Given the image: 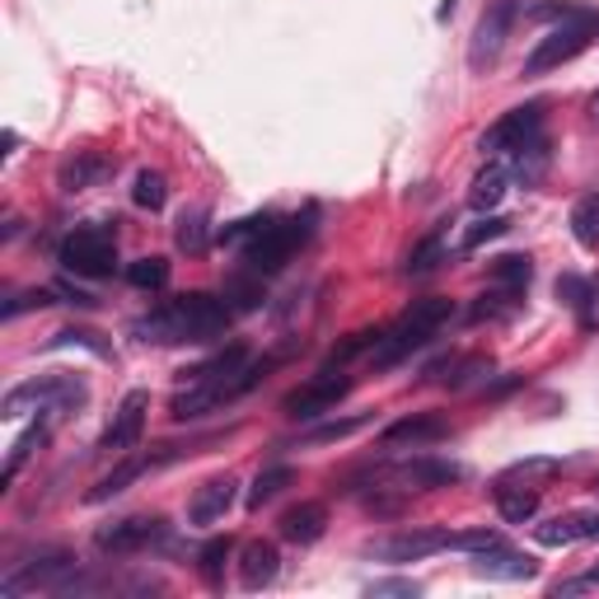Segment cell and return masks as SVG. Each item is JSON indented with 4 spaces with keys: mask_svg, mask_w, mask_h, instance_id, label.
I'll return each mask as SVG.
<instances>
[{
    "mask_svg": "<svg viewBox=\"0 0 599 599\" xmlns=\"http://www.w3.org/2000/svg\"><path fill=\"white\" fill-rule=\"evenodd\" d=\"M497 510H501V520L506 525H525V520H535L539 516V487H520V482H510L501 478L497 482Z\"/></svg>",
    "mask_w": 599,
    "mask_h": 599,
    "instance_id": "obj_24",
    "label": "cell"
},
{
    "mask_svg": "<svg viewBox=\"0 0 599 599\" xmlns=\"http://www.w3.org/2000/svg\"><path fill=\"white\" fill-rule=\"evenodd\" d=\"M525 305V296L520 291H506V286H487V291L473 300V309H469V319L473 323H497V319H510V315H516V309Z\"/></svg>",
    "mask_w": 599,
    "mask_h": 599,
    "instance_id": "obj_27",
    "label": "cell"
},
{
    "mask_svg": "<svg viewBox=\"0 0 599 599\" xmlns=\"http://www.w3.org/2000/svg\"><path fill=\"white\" fill-rule=\"evenodd\" d=\"M590 118H595V122H599V94H595V99H590Z\"/></svg>",
    "mask_w": 599,
    "mask_h": 599,
    "instance_id": "obj_50",
    "label": "cell"
},
{
    "mask_svg": "<svg viewBox=\"0 0 599 599\" xmlns=\"http://www.w3.org/2000/svg\"><path fill=\"white\" fill-rule=\"evenodd\" d=\"M239 497V482L230 473H220V478H207L202 487H197V497L188 506V520L192 525H216V520H226V510L234 506Z\"/></svg>",
    "mask_w": 599,
    "mask_h": 599,
    "instance_id": "obj_20",
    "label": "cell"
},
{
    "mask_svg": "<svg viewBox=\"0 0 599 599\" xmlns=\"http://www.w3.org/2000/svg\"><path fill=\"white\" fill-rule=\"evenodd\" d=\"M487 281L525 296V291H529V281H535V258H529V253H501V258L487 262Z\"/></svg>",
    "mask_w": 599,
    "mask_h": 599,
    "instance_id": "obj_26",
    "label": "cell"
},
{
    "mask_svg": "<svg viewBox=\"0 0 599 599\" xmlns=\"http://www.w3.org/2000/svg\"><path fill=\"white\" fill-rule=\"evenodd\" d=\"M277 366V357H262V361H249V366H239L230 375H216V380H197L192 389H183L179 398L169 403V417L173 421H197V417H207V412H220V408H230L239 403L249 389H258L262 380H268V370Z\"/></svg>",
    "mask_w": 599,
    "mask_h": 599,
    "instance_id": "obj_3",
    "label": "cell"
},
{
    "mask_svg": "<svg viewBox=\"0 0 599 599\" xmlns=\"http://www.w3.org/2000/svg\"><path fill=\"white\" fill-rule=\"evenodd\" d=\"M535 137H543V103H520V108H510V113H501L492 127L482 131L478 154L482 160H501V154H516Z\"/></svg>",
    "mask_w": 599,
    "mask_h": 599,
    "instance_id": "obj_10",
    "label": "cell"
},
{
    "mask_svg": "<svg viewBox=\"0 0 599 599\" xmlns=\"http://www.w3.org/2000/svg\"><path fill=\"white\" fill-rule=\"evenodd\" d=\"M113 169H118L113 154L76 150L71 160H66V164L57 169V188H61V192H90V188H99L103 179H113Z\"/></svg>",
    "mask_w": 599,
    "mask_h": 599,
    "instance_id": "obj_17",
    "label": "cell"
},
{
    "mask_svg": "<svg viewBox=\"0 0 599 599\" xmlns=\"http://www.w3.org/2000/svg\"><path fill=\"white\" fill-rule=\"evenodd\" d=\"M127 281L137 286V291H164V286H169V262L164 258H137V262H127Z\"/></svg>",
    "mask_w": 599,
    "mask_h": 599,
    "instance_id": "obj_38",
    "label": "cell"
},
{
    "mask_svg": "<svg viewBox=\"0 0 599 599\" xmlns=\"http://www.w3.org/2000/svg\"><path fill=\"white\" fill-rule=\"evenodd\" d=\"M61 268L66 272H76V277H113L118 268V234L108 230V226H76L71 234L61 239Z\"/></svg>",
    "mask_w": 599,
    "mask_h": 599,
    "instance_id": "obj_7",
    "label": "cell"
},
{
    "mask_svg": "<svg viewBox=\"0 0 599 599\" xmlns=\"http://www.w3.org/2000/svg\"><path fill=\"white\" fill-rule=\"evenodd\" d=\"M351 393V375H332L328 366L315 375V380H305L300 389H291L281 398V412L291 417V421H315V417H323V412H332L342 403V398Z\"/></svg>",
    "mask_w": 599,
    "mask_h": 599,
    "instance_id": "obj_12",
    "label": "cell"
},
{
    "mask_svg": "<svg viewBox=\"0 0 599 599\" xmlns=\"http://www.w3.org/2000/svg\"><path fill=\"white\" fill-rule=\"evenodd\" d=\"M52 291H57V300H61V305H76V309H94V305H99L90 291H80V286H71V281H57Z\"/></svg>",
    "mask_w": 599,
    "mask_h": 599,
    "instance_id": "obj_46",
    "label": "cell"
},
{
    "mask_svg": "<svg viewBox=\"0 0 599 599\" xmlns=\"http://www.w3.org/2000/svg\"><path fill=\"white\" fill-rule=\"evenodd\" d=\"M42 446H48V421H38V427H29L24 436L14 440V450H10V459H6V478H0V482L10 487V482H14V473L24 469V463H29V459H33Z\"/></svg>",
    "mask_w": 599,
    "mask_h": 599,
    "instance_id": "obj_36",
    "label": "cell"
},
{
    "mask_svg": "<svg viewBox=\"0 0 599 599\" xmlns=\"http://www.w3.org/2000/svg\"><path fill=\"white\" fill-rule=\"evenodd\" d=\"M249 361H253V357H249V347L234 342V347H220V351H211V357H207L202 366L183 370V380H188V385H197V380H216V375H230V370L249 366Z\"/></svg>",
    "mask_w": 599,
    "mask_h": 599,
    "instance_id": "obj_29",
    "label": "cell"
},
{
    "mask_svg": "<svg viewBox=\"0 0 599 599\" xmlns=\"http://www.w3.org/2000/svg\"><path fill=\"white\" fill-rule=\"evenodd\" d=\"M230 323H234V309L226 305V296L188 291V296H173L164 305H154L150 315H141L137 323H131V338L154 342V347L216 342L230 332Z\"/></svg>",
    "mask_w": 599,
    "mask_h": 599,
    "instance_id": "obj_1",
    "label": "cell"
},
{
    "mask_svg": "<svg viewBox=\"0 0 599 599\" xmlns=\"http://www.w3.org/2000/svg\"><path fill=\"white\" fill-rule=\"evenodd\" d=\"M309 230H315V211H305V216H268V226L243 243V268L262 272V277L286 268L291 253L309 239Z\"/></svg>",
    "mask_w": 599,
    "mask_h": 599,
    "instance_id": "obj_5",
    "label": "cell"
},
{
    "mask_svg": "<svg viewBox=\"0 0 599 599\" xmlns=\"http://www.w3.org/2000/svg\"><path fill=\"white\" fill-rule=\"evenodd\" d=\"M90 403V389H84L76 375H42V380H24L14 385L6 398H0V417H29V412H42V417H71Z\"/></svg>",
    "mask_w": 599,
    "mask_h": 599,
    "instance_id": "obj_4",
    "label": "cell"
},
{
    "mask_svg": "<svg viewBox=\"0 0 599 599\" xmlns=\"http://www.w3.org/2000/svg\"><path fill=\"white\" fill-rule=\"evenodd\" d=\"M590 492H595V497H599V473H595V478H590Z\"/></svg>",
    "mask_w": 599,
    "mask_h": 599,
    "instance_id": "obj_51",
    "label": "cell"
},
{
    "mask_svg": "<svg viewBox=\"0 0 599 599\" xmlns=\"http://www.w3.org/2000/svg\"><path fill=\"white\" fill-rule=\"evenodd\" d=\"M455 6H459V0H440V10H436V19H450V14H455Z\"/></svg>",
    "mask_w": 599,
    "mask_h": 599,
    "instance_id": "obj_49",
    "label": "cell"
},
{
    "mask_svg": "<svg viewBox=\"0 0 599 599\" xmlns=\"http://www.w3.org/2000/svg\"><path fill=\"white\" fill-rule=\"evenodd\" d=\"M268 300V286H262V272H234L226 281V305L234 315H253V309Z\"/></svg>",
    "mask_w": 599,
    "mask_h": 599,
    "instance_id": "obj_28",
    "label": "cell"
},
{
    "mask_svg": "<svg viewBox=\"0 0 599 599\" xmlns=\"http://www.w3.org/2000/svg\"><path fill=\"white\" fill-rule=\"evenodd\" d=\"M506 160H510V179H520L525 188H535L543 179V169H548V141L535 137L529 146H520L516 154H506Z\"/></svg>",
    "mask_w": 599,
    "mask_h": 599,
    "instance_id": "obj_30",
    "label": "cell"
},
{
    "mask_svg": "<svg viewBox=\"0 0 599 599\" xmlns=\"http://www.w3.org/2000/svg\"><path fill=\"white\" fill-rule=\"evenodd\" d=\"M146 412H150V389L122 393V403H118L113 421H108L99 450H103V455H131V450H137L141 436H146Z\"/></svg>",
    "mask_w": 599,
    "mask_h": 599,
    "instance_id": "obj_15",
    "label": "cell"
},
{
    "mask_svg": "<svg viewBox=\"0 0 599 599\" xmlns=\"http://www.w3.org/2000/svg\"><path fill=\"white\" fill-rule=\"evenodd\" d=\"M389 482L393 492H436V487L463 482V463L455 459H436V455H417L403 463H385V469H370V487Z\"/></svg>",
    "mask_w": 599,
    "mask_h": 599,
    "instance_id": "obj_9",
    "label": "cell"
},
{
    "mask_svg": "<svg viewBox=\"0 0 599 599\" xmlns=\"http://www.w3.org/2000/svg\"><path fill=\"white\" fill-rule=\"evenodd\" d=\"M48 305H61V300H57V291H52V286H42V291L10 296V300H6V309H0V315H6V319H19V315H24V309H48Z\"/></svg>",
    "mask_w": 599,
    "mask_h": 599,
    "instance_id": "obj_43",
    "label": "cell"
},
{
    "mask_svg": "<svg viewBox=\"0 0 599 599\" xmlns=\"http://www.w3.org/2000/svg\"><path fill=\"white\" fill-rule=\"evenodd\" d=\"M473 571L487 576V581H535L539 576V558H529V552H516V548H487L473 558Z\"/></svg>",
    "mask_w": 599,
    "mask_h": 599,
    "instance_id": "obj_19",
    "label": "cell"
},
{
    "mask_svg": "<svg viewBox=\"0 0 599 599\" xmlns=\"http://www.w3.org/2000/svg\"><path fill=\"white\" fill-rule=\"evenodd\" d=\"M131 202H137L141 211H160V207L169 202V183H164V173L141 169V173H137V188H131Z\"/></svg>",
    "mask_w": 599,
    "mask_h": 599,
    "instance_id": "obj_39",
    "label": "cell"
},
{
    "mask_svg": "<svg viewBox=\"0 0 599 599\" xmlns=\"http://www.w3.org/2000/svg\"><path fill=\"white\" fill-rule=\"evenodd\" d=\"M506 230H510V220H506V216H482L478 226H469V230H463V253H473V249H482V243L501 239Z\"/></svg>",
    "mask_w": 599,
    "mask_h": 599,
    "instance_id": "obj_41",
    "label": "cell"
},
{
    "mask_svg": "<svg viewBox=\"0 0 599 599\" xmlns=\"http://www.w3.org/2000/svg\"><path fill=\"white\" fill-rule=\"evenodd\" d=\"M586 586H599V567H595V571H586L581 581H567V586H558L552 595H571V590H586Z\"/></svg>",
    "mask_w": 599,
    "mask_h": 599,
    "instance_id": "obj_48",
    "label": "cell"
},
{
    "mask_svg": "<svg viewBox=\"0 0 599 599\" xmlns=\"http://www.w3.org/2000/svg\"><path fill=\"white\" fill-rule=\"evenodd\" d=\"M446 548H450L446 529H398V535H389V539L366 543V558L389 562V567H403V562H421V558L446 552Z\"/></svg>",
    "mask_w": 599,
    "mask_h": 599,
    "instance_id": "obj_13",
    "label": "cell"
},
{
    "mask_svg": "<svg viewBox=\"0 0 599 599\" xmlns=\"http://www.w3.org/2000/svg\"><path fill=\"white\" fill-rule=\"evenodd\" d=\"M71 571H76L71 552H66V548H42L29 567H19L14 576L0 581V599H14V595H24V590H48L52 595Z\"/></svg>",
    "mask_w": 599,
    "mask_h": 599,
    "instance_id": "obj_14",
    "label": "cell"
},
{
    "mask_svg": "<svg viewBox=\"0 0 599 599\" xmlns=\"http://www.w3.org/2000/svg\"><path fill=\"white\" fill-rule=\"evenodd\" d=\"M455 427L446 417L436 412H412L403 421H389L380 431V450H427V446H440V440H450Z\"/></svg>",
    "mask_w": 599,
    "mask_h": 599,
    "instance_id": "obj_16",
    "label": "cell"
},
{
    "mask_svg": "<svg viewBox=\"0 0 599 599\" xmlns=\"http://www.w3.org/2000/svg\"><path fill=\"white\" fill-rule=\"evenodd\" d=\"M576 323H581V332H599V281H590L586 300L576 305Z\"/></svg>",
    "mask_w": 599,
    "mask_h": 599,
    "instance_id": "obj_45",
    "label": "cell"
},
{
    "mask_svg": "<svg viewBox=\"0 0 599 599\" xmlns=\"http://www.w3.org/2000/svg\"><path fill=\"white\" fill-rule=\"evenodd\" d=\"M535 539L543 548H567V543H590L599 539V510H562L548 525L535 529Z\"/></svg>",
    "mask_w": 599,
    "mask_h": 599,
    "instance_id": "obj_18",
    "label": "cell"
},
{
    "mask_svg": "<svg viewBox=\"0 0 599 599\" xmlns=\"http://www.w3.org/2000/svg\"><path fill=\"white\" fill-rule=\"evenodd\" d=\"M173 243H179L183 253H207V243H211V226H207V211H183L179 216V226H173Z\"/></svg>",
    "mask_w": 599,
    "mask_h": 599,
    "instance_id": "obj_34",
    "label": "cell"
},
{
    "mask_svg": "<svg viewBox=\"0 0 599 599\" xmlns=\"http://www.w3.org/2000/svg\"><path fill=\"white\" fill-rule=\"evenodd\" d=\"M277 571H281V552H277V543L253 539V543H243V548H239V586H243V590L272 586V581H277Z\"/></svg>",
    "mask_w": 599,
    "mask_h": 599,
    "instance_id": "obj_22",
    "label": "cell"
},
{
    "mask_svg": "<svg viewBox=\"0 0 599 599\" xmlns=\"http://www.w3.org/2000/svg\"><path fill=\"white\" fill-rule=\"evenodd\" d=\"M230 552H234V539L230 535H216L202 543V552H197V571H202V581L211 590L226 586V562H230Z\"/></svg>",
    "mask_w": 599,
    "mask_h": 599,
    "instance_id": "obj_31",
    "label": "cell"
},
{
    "mask_svg": "<svg viewBox=\"0 0 599 599\" xmlns=\"http://www.w3.org/2000/svg\"><path fill=\"white\" fill-rule=\"evenodd\" d=\"M291 482H296V469H291V463H272V469H262V473L253 478V487H249V510H262L268 501H277Z\"/></svg>",
    "mask_w": 599,
    "mask_h": 599,
    "instance_id": "obj_32",
    "label": "cell"
},
{
    "mask_svg": "<svg viewBox=\"0 0 599 599\" xmlns=\"http://www.w3.org/2000/svg\"><path fill=\"white\" fill-rule=\"evenodd\" d=\"M455 319V300L431 296V300H412V309H403L389 328H380V338L370 347V370H393L403 366L412 351H421L431 338H440V328Z\"/></svg>",
    "mask_w": 599,
    "mask_h": 599,
    "instance_id": "obj_2",
    "label": "cell"
},
{
    "mask_svg": "<svg viewBox=\"0 0 599 599\" xmlns=\"http://www.w3.org/2000/svg\"><path fill=\"white\" fill-rule=\"evenodd\" d=\"M370 421H375L370 412H361V417H338V421H323V427H315L309 436H300V446H328V440H347V436L366 431Z\"/></svg>",
    "mask_w": 599,
    "mask_h": 599,
    "instance_id": "obj_37",
    "label": "cell"
},
{
    "mask_svg": "<svg viewBox=\"0 0 599 599\" xmlns=\"http://www.w3.org/2000/svg\"><path fill=\"white\" fill-rule=\"evenodd\" d=\"M571 234L581 249L599 253V192H586L581 202L571 207Z\"/></svg>",
    "mask_w": 599,
    "mask_h": 599,
    "instance_id": "obj_33",
    "label": "cell"
},
{
    "mask_svg": "<svg viewBox=\"0 0 599 599\" xmlns=\"http://www.w3.org/2000/svg\"><path fill=\"white\" fill-rule=\"evenodd\" d=\"M567 463L562 459H520V463H510V469L501 473V478H510V482H529L535 487L539 478H552V473H562Z\"/></svg>",
    "mask_w": 599,
    "mask_h": 599,
    "instance_id": "obj_40",
    "label": "cell"
},
{
    "mask_svg": "<svg viewBox=\"0 0 599 599\" xmlns=\"http://www.w3.org/2000/svg\"><path fill=\"white\" fill-rule=\"evenodd\" d=\"M506 188H510V164H487L478 179H473V188H469V207L478 211V216H487V211H497L501 207V197H506Z\"/></svg>",
    "mask_w": 599,
    "mask_h": 599,
    "instance_id": "obj_25",
    "label": "cell"
},
{
    "mask_svg": "<svg viewBox=\"0 0 599 599\" xmlns=\"http://www.w3.org/2000/svg\"><path fill=\"white\" fill-rule=\"evenodd\" d=\"M487 375H492V361L487 357H446L421 370L427 385H450V389H469V385H482L487 389Z\"/></svg>",
    "mask_w": 599,
    "mask_h": 599,
    "instance_id": "obj_23",
    "label": "cell"
},
{
    "mask_svg": "<svg viewBox=\"0 0 599 599\" xmlns=\"http://www.w3.org/2000/svg\"><path fill=\"white\" fill-rule=\"evenodd\" d=\"M169 543V520L164 516H127L113 525L94 529V548L103 558H137V552L164 548Z\"/></svg>",
    "mask_w": 599,
    "mask_h": 599,
    "instance_id": "obj_8",
    "label": "cell"
},
{
    "mask_svg": "<svg viewBox=\"0 0 599 599\" xmlns=\"http://www.w3.org/2000/svg\"><path fill=\"white\" fill-rule=\"evenodd\" d=\"M370 595H421V586L417 581H370Z\"/></svg>",
    "mask_w": 599,
    "mask_h": 599,
    "instance_id": "obj_47",
    "label": "cell"
},
{
    "mask_svg": "<svg viewBox=\"0 0 599 599\" xmlns=\"http://www.w3.org/2000/svg\"><path fill=\"white\" fill-rule=\"evenodd\" d=\"M595 38H599V10L586 14V19H567V24L548 29V33L535 42V52L525 57V71H520V76H525V80H539V76H548V71H558V66H567V61L581 57Z\"/></svg>",
    "mask_w": 599,
    "mask_h": 599,
    "instance_id": "obj_6",
    "label": "cell"
},
{
    "mask_svg": "<svg viewBox=\"0 0 599 599\" xmlns=\"http://www.w3.org/2000/svg\"><path fill=\"white\" fill-rule=\"evenodd\" d=\"M586 291H590V277H581V272H562V277H558V300H562L567 309L581 305Z\"/></svg>",
    "mask_w": 599,
    "mask_h": 599,
    "instance_id": "obj_44",
    "label": "cell"
},
{
    "mask_svg": "<svg viewBox=\"0 0 599 599\" xmlns=\"http://www.w3.org/2000/svg\"><path fill=\"white\" fill-rule=\"evenodd\" d=\"M501 543L506 539L497 529H463V535H450V552H469V558H478L487 548H501Z\"/></svg>",
    "mask_w": 599,
    "mask_h": 599,
    "instance_id": "obj_42",
    "label": "cell"
},
{
    "mask_svg": "<svg viewBox=\"0 0 599 599\" xmlns=\"http://www.w3.org/2000/svg\"><path fill=\"white\" fill-rule=\"evenodd\" d=\"M516 19H520V0H492V6L482 10L478 29H473V42H469V71H478V76L492 71L510 29H516Z\"/></svg>",
    "mask_w": 599,
    "mask_h": 599,
    "instance_id": "obj_11",
    "label": "cell"
},
{
    "mask_svg": "<svg viewBox=\"0 0 599 599\" xmlns=\"http://www.w3.org/2000/svg\"><path fill=\"white\" fill-rule=\"evenodd\" d=\"M277 529H281L286 543H300V548L319 543L323 529H328V506H323V501H300V506H291V510H281Z\"/></svg>",
    "mask_w": 599,
    "mask_h": 599,
    "instance_id": "obj_21",
    "label": "cell"
},
{
    "mask_svg": "<svg viewBox=\"0 0 599 599\" xmlns=\"http://www.w3.org/2000/svg\"><path fill=\"white\" fill-rule=\"evenodd\" d=\"M440 262H446V234L431 230V234L421 239L417 249L403 258V272H408V277H427V272H436V268H440Z\"/></svg>",
    "mask_w": 599,
    "mask_h": 599,
    "instance_id": "obj_35",
    "label": "cell"
}]
</instances>
